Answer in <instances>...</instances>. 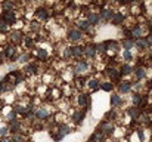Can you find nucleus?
I'll use <instances>...</instances> for the list:
<instances>
[{"mask_svg": "<svg viewBox=\"0 0 152 142\" xmlns=\"http://www.w3.org/2000/svg\"><path fill=\"white\" fill-rule=\"evenodd\" d=\"M19 127H21V124H19V121H18V120H14V121H11V123H9V130H12L14 133H18Z\"/></svg>", "mask_w": 152, "mask_h": 142, "instance_id": "ddd939ff", "label": "nucleus"}, {"mask_svg": "<svg viewBox=\"0 0 152 142\" xmlns=\"http://www.w3.org/2000/svg\"><path fill=\"white\" fill-rule=\"evenodd\" d=\"M111 117H115V112H114V110H112V111H109V112L106 114V118H111Z\"/></svg>", "mask_w": 152, "mask_h": 142, "instance_id": "79ce46f5", "label": "nucleus"}, {"mask_svg": "<svg viewBox=\"0 0 152 142\" xmlns=\"http://www.w3.org/2000/svg\"><path fill=\"white\" fill-rule=\"evenodd\" d=\"M130 87H131L130 81H123V83L120 84V92H121V93H124V92H128V90H130Z\"/></svg>", "mask_w": 152, "mask_h": 142, "instance_id": "4be33fe9", "label": "nucleus"}, {"mask_svg": "<svg viewBox=\"0 0 152 142\" xmlns=\"http://www.w3.org/2000/svg\"><path fill=\"white\" fill-rule=\"evenodd\" d=\"M139 118H140V121H143V123H149L148 114H142V115H139Z\"/></svg>", "mask_w": 152, "mask_h": 142, "instance_id": "e433bc0d", "label": "nucleus"}, {"mask_svg": "<svg viewBox=\"0 0 152 142\" xmlns=\"http://www.w3.org/2000/svg\"><path fill=\"white\" fill-rule=\"evenodd\" d=\"M90 141H92V142H102V141H103V133H102V132L93 133L92 138H90Z\"/></svg>", "mask_w": 152, "mask_h": 142, "instance_id": "f3484780", "label": "nucleus"}, {"mask_svg": "<svg viewBox=\"0 0 152 142\" xmlns=\"http://www.w3.org/2000/svg\"><path fill=\"white\" fill-rule=\"evenodd\" d=\"M70 132H71L70 126H67V124H61V126H59V133H58V135L64 138V136H67Z\"/></svg>", "mask_w": 152, "mask_h": 142, "instance_id": "1a4fd4ad", "label": "nucleus"}, {"mask_svg": "<svg viewBox=\"0 0 152 142\" xmlns=\"http://www.w3.org/2000/svg\"><path fill=\"white\" fill-rule=\"evenodd\" d=\"M83 52H84V49L80 48V46H72V48H71V55L75 56V58H80V56L83 55Z\"/></svg>", "mask_w": 152, "mask_h": 142, "instance_id": "6e6552de", "label": "nucleus"}, {"mask_svg": "<svg viewBox=\"0 0 152 142\" xmlns=\"http://www.w3.org/2000/svg\"><path fill=\"white\" fill-rule=\"evenodd\" d=\"M137 135H139V138H140V141H143V132H142L140 129H137Z\"/></svg>", "mask_w": 152, "mask_h": 142, "instance_id": "c03bdc74", "label": "nucleus"}, {"mask_svg": "<svg viewBox=\"0 0 152 142\" xmlns=\"http://www.w3.org/2000/svg\"><path fill=\"white\" fill-rule=\"evenodd\" d=\"M136 77H137L139 80H140V79H143V77H145V70H143V68H140V67H139V68H136Z\"/></svg>", "mask_w": 152, "mask_h": 142, "instance_id": "c85d7f7f", "label": "nucleus"}, {"mask_svg": "<svg viewBox=\"0 0 152 142\" xmlns=\"http://www.w3.org/2000/svg\"><path fill=\"white\" fill-rule=\"evenodd\" d=\"M84 53H86L89 58H95V55H96V49H95V46H87V48L84 49Z\"/></svg>", "mask_w": 152, "mask_h": 142, "instance_id": "6ab92c4d", "label": "nucleus"}, {"mask_svg": "<svg viewBox=\"0 0 152 142\" xmlns=\"http://www.w3.org/2000/svg\"><path fill=\"white\" fill-rule=\"evenodd\" d=\"M77 27H78V31H80V30L84 31V30H89L90 24H89L87 21H78V22H77Z\"/></svg>", "mask_w": 152, "mask_h": 142, "instance_id": "5701e85b", "label": "nucleus"}, {"mask_svg": "<svg viewBox=\"0 0 152 142\" xmlns=\"http://www.w3.org/2000/svg\"><path fill=\"white\" fill-rule=\"evenodd\" d=\"M99 132H102V133H112L114 132V124H111L109 121H102L100 124H99Z\"/></svg>", "mask_w": 152, "mask_h": 142, "instance_id": "f03ea898", "label": "nucleus"}, {"mask_svg": "<svg viewBox=\"0 0 152 142\" xmlns=\"http://www.w3.org/2000/svg\"><path fill=\"white\" fill-rule=\"evenodd\" d=\"M3 90V81H0V92Z\"/></svg>", "mask_w": 152, "mask_h": 142, "instance_id": "09e8293b", "label": "nucleus"}, {"mask_svg": "<svg viewBox=\"0 0 152 142\" xmlns=\"http://www.w3.org/2000/svg\"><path fill=\"white\" fill-rule=\"evenodd\" d=\"M83 117H84V111L75 112V114H74V121H75V123H81V121H83Z\"/></svg>", "mask_w": 152, "mask_h": 142, "instance_id": "393cba45", "label": "nucleus"}, {"mask_svg": "<svg viewBox=\"0 0 152 142\" xmlns=\"http://www.w3.org/2000/svg\"><path fill=\"white\" fill-rule=\"evenodd\" d=\"M14 142H24V136H21L19 133L14 135Z\"/></svg>", "mask_w": 152, "mask_h": 142, "instance_id": "f704fd0d", "label": "nucleus"}, {"mask_svg": "<svg viewBox=\"0 0 152 142\" xmlns=\"http://www.w3.org/2000/svg\"><path fill=\"white\" fill-rule=\"evenodd\" d=\"M102 89H103L105 92L112 90V83H108V81H106V83H103V84H102Z\"/></svg>", "mask_w": 152, "mask_h": 142, "instance_id": "473e14b6", "label": "nucleus"}, {"mask_svg": "<svg viewBox=\"0 0 152 142\" xmlns=\"http://www.w3.org/2000/svg\"><path fill=\"white\" fill-rule=\"evenodd\" d=\"M128 114H130L133 118H137V117H139V110H137V107L130 108V110H128Z\"/></svg>", "mask_w": 152, "mask_h": 142, "instance_id": "bb28decb", "label": "nucleus"}, {"mask_svg": "<svg viewBox=\"0 0 152 142\" xmlns=\"http://www.w3.org/2000/svg\"><path fill=\"white\" fill-rule=\"evenodd\" d=\"M123 21H124V15H123V14L117 12V14L112 15V22H114V25H121Z\"/></svg>", "mask_w": 152, "mask_h": 142, "instance_id": "39448f33", "label": "nucleus"}, {"mask_svg": "<svg viewBox=\"0 0 152 142\" xmlns=\"http://www.w3.org/2000/svg\"><path fill=\"white\" fill-rule=\"evenodd\" d=\"M37 55H39L40 59H46V58H47V52H46L44 49H39V50H37Z\"/></svg>", "mask_w": 152, "mask_h": 142, "instance_id": "c756f323", "label": "nucleus"}, {"mask_svg": "<svg viewBox=\"0 0 152 142\" xmlns=\"http://www.w3.org/2000/svg\"><path fill=\"white\" fill-rule=\"evenodd\" d=\"M86 70H87V62H84V61L78 62L77 67H75V71H77V73H83V71H86Z\"/></svg>", "mask_w": 152, "mask_h": 142, "instance_id": "412c9836", "label": "nucleus"}, {"mask_svg": "<svg viewBox=\"0 0 152 142\" xmlns=\"http://www.w3.org/2000/svg\"><path fill=\"white\" fill-rule=\"evenodd\" d=\"M2 21H5L8 25H14L15 22H16V18H15V14L12 12V11H3V14H2V18H0Z\"/></svg>", "mask_w": 152, "mask_h": 142, "instance_id": "f257e3e1", "label": "nucleus"}, {"mask_svg": "<svg viewBox=\"0 0 152 142\" xmlns=\"http://www.w3.org/2000/svg\"><path fill=\"white\" fill-rule=\"evenodd\" d=\"M134 45H136L139 49H146V48H148V42H146L145 39H136Z\"/></svg>", "mask_w": 152, "mask_h": 142, "instance_id": "a211bd4d", "label": "nucleus"}, {"mask_svg": "<svg viewBox=\"0 0 152 142\" xmlns=\"http://www.w3.org/2000/svg\"><path fill=\"white\" fill-rule=\"evenodd\" d=\"M33 110V107H24V105H18V107H15V112H22V114H27V112H30Z\"/></svg>", "mask_w": 152, "mask_h": 142, "instance_id": "f8f14e48", "label": "nucleus"}, {"mask_svg": "<svg viewBox=\"0 0 152 142\" xmlns=\"http://www.w3.org/2000/svg\"><path fill=\"white\" fill-rule=\"evenodd\" d=\"M112 15H114V12H111L109 9H103L99 17H100L102 19H106V21H108V19H112Z\"/></svg>", "mask_w": 152, "mask_h": 142, "instance_id": "9d476101", "label": "nucleus"}, {"mask_svg": "<svg viewBox=\"0 0 152 142\" xmlns=\"http://www.w3.org/2000/svg\"><path fill=\"white\" fill-rule=\"evenodd\" d=\"M8 132H9V127H2V129H0V135H2V136H6Z\"/></svg>", "mask_w": 152, "mask_h": 142, "instance_id": "58836bf2", "label": "nucleus"}, {"mask_svg": "<svg viewBox=\"0 0 152 142\" xmlns=\"http://www.w3.org/2000/svg\"><path fill=\"white\" fill-rule=\"evenodd\" d=\"M87 104H89V98H87V95H84V93L78 95V105H80V107H86Z\"/></svg>", "mask_w": 152, "mask_h": 142, "instance_id": "2eb2a0df", "label": "nucleus"}, {"mask_svg": "<svg viewBox=\"0 0 152 142\" xmlns=\"http://www.w3.org/2000/svg\"><path fill=\"white\" fill-rule=\"evenodd\" d=\"M15 115H16V112H15V111H11V112L6 115L8 121H9V123H11V121H14V120H15Z\"/></svg>", "mask_w": 152, "mask_h": 142, "instance_id": "72a5a7b5", "label": "nucleus"}, {"mask_svg": "<svg viewBox=\"0 0 152 142\" xmlns=\"http://www.w3.org/2000/svg\"><path fill=\"white\" fill-rule=\"evenodd\" d=\"M3 55H5V56H8V58H14V56H15V48H14L12 45H8V46L5 48Z\"/></svg>", "mask_w": 152, "mask_h": 142, "instance_id": "0eeeda50", "label": "nucleus"}, {"mask_svg": "<svg viewBox=\"0 0 152 142\" xmlns=\"http://www.w3.org/2000/svg\"><path fill=\"white\" fill-rule=\"evenodd\" d=\"M37 17H39L40 19H46V18H47V11H46V9H39V11H37Z\"/></svg>", "mask_w": 152, "mask_h": 142, "instance_id": "a878e982", "label": "nucleus"}, {"mask_svg": "<svg viewBox=\"0 0 152 142\" xmlns=\"http://www.w3.org/2000/svg\"><path fill=\"white\" fill-rule=\"evenodd\" d=\"M25 43H27V46H28V48H30V46L33 45V42H31V39H27V40H25Z\"/></svg>", "mask_w": 152, "mask_h": 142, "instance_id": "a18cd8bd", "label": "nucleus"}, {"mask_svg": "<svg viewBox=\"0 0 152 142\" xmlns=\"http://www.w3.org/2000/svg\"><path fill=\"white\" fill-rule=\"evenodd\" d=\"M133 71V68L130 67V65H124L123 68H121V74H130Z\"/></svg>", "mask_w": 152, "mask_h": 142, "instance_id": "7c9ffc66", "label": "nucleus"}, {"mask_svg": "<svg viewBox=\"0 0 152 142\" xmlns=\"http://www.w3.org/2000/svg\"><path fill=\"white\" fill-rule=\"evenodd\" d=\"M3 56H5L3 53H0V64H2V62H3Z\"/></svg>", "mask_w": 152, "mask_h": 142, "instance_id": "de8ad7c7", "label": "nucleus"}, {"mask_svg": "<svg viewBox=\"0 0 152 142\" xmlns=\"http://www.w3.org/2000/svg\"><path fill=\"white\" fill-rule=\"evenodd\" d=\"M133 104H134V107H140V105H143V99H142V95H133Z\"/></svg>", "mask_w": 152, "mask_h": 142, "instance_id": "aec40b11", "label": "nucleus"}, {"mask_svg": "<svg viewBox=\"0 0 152 142\" xmlns=\"http://www.w3.org/2000/svg\"><path fill=\"white\" fill-rule=\"evenodd\" d=\"M28 58H30L28 55H21L18 61H19V62H27V61H28Z\"/></svg>", "mask_w": 152, "mask_h": 142, "instance_id": "ea45409f", "label": "nucleus"}, {"mask_svg": "<svg viewBox=\"0 0 152 142\" xmlns=\"http://www.w3.org/2000/svg\"><path fill=\"white\" fill-rule=\"evenodd\" d=\"M99 21H100V17H99V15L92 14V12L87 15V22H89L90 25H98V24H99Z\"/></svg>", "mask_w": 152, "mask_h": 142, "instance_id": "20e7f679", "label": "nucleus"}, {"mask_svg": "<svg viewBox=\"0 0 152 142\" xmlns=\"http://www.w3.org/2000/svg\"><path fill=\"white\" fill-rule=\"evenodd\" d=\"M22 33L21 31H14V33H11V40L14 42V43H21V40H22Z\"/></svg>", "mask_w": 152, "mask_h": 142, "instance_id": "423d86ee", "label": "nucleus"}, {"mask_svg": "<svg viewBox=\"0 0 152 142\" xmlns=\"http://www.w3.org/2000/svg\"><path fill=\"white\" fill-rule=\"evenodd\" d=\"M89 86H90V89H96V87L99 86V81H98V80H90V81H89Z\"/></svg>", "mask_w": 152, "mask_h": 142, "instance_id": "c9c22d12", "label": "nucleus"}, {"mask_svg": "<svg viewBox=\"0 0 152 142\" xmlns=\"http://www.w3.org/2000/svg\"><path fill=\"white\" fill-rule=\"evenodd\" d=\"M124 59H125V61H130V59H131V53H130V52H124Z\"/></svg>", "mask_w": 152, "mask_h": 142, "instance_id": "a19ab883", "label": "nucleus"}, {"mask_svg": "<svg viewBox=\"0 0 152 142\" xmlns=\"http://www.w3.org/2000/svg\"><path fill=\"white\" fill-rule=\"evenodd\" d=\"M8 28H9V25L5 21L0 19V33H8Z\"/></svg>", "mask_w": 152, "mask_h": 142, "instance_id": "cd10ccee", "label": "nucleus"}, {"mask_svg": "<svg viewBox=\"0 0 152 142\" xmlns=\"http://www.w3.org/2000/svg\"><path fill=\"white\" fill-rule=\"evenodd\" d=\"M70 56H71V48L65 50V58H70Z\"/></svg>", "mask_w": 152, "mask_h": 142, "instance_id": "37998d69", "label": "nucleus"}, {"mask_svg": "<svg viewBox=\"0 0 152 142\" xmlns=\"http://www.w3.org/2000/svg\"><path fill=\"white\" fill-rule=\"evenodd\" d=\"M145 40L148 42V45H149V43H152V34H151V36H149L148 39H145Z\"/></svg>", "mask_w": 152, "mask_h": 142, "instance_id": "49530a36", "label": "nucleus"}, {"mask_svg": "<svg viewBox=\"0 0 152 142\" xmlns=\"http://www.w3.org/2000/svg\"><path fill=\"white\" fill-rule=\"evenodd\" d=\"M134 46V42L131 40V39H125L124 42H123V48L125 49V52H130V49Z\"/></svg>", "mask_w": 152, "mask_h": 142, "instance_id": "4468645a", "label": "nucleus"}, {"mask_svg": "<svg viewBox=\"0 0 152 142\" xmlns=\"http://www.w3.org/2000/svg\"><path fill=\"white\" fill-rule=\"evenodd\" d=\"M36 115H37V118H40V120H46V118L49 117V112H47L44 108H40V110L36 112Z\"/></svg>", "mask_w": 152, "mask_h": 142, "instance_id": "dca6fc26", "label": "nucleus"}, {"mask_svg": "<svg viewBox=\"0 0 152 142\" xmlns=\"http://www.w3.org/2000/svg\"><path fill=\"white\" fill-rule=\"evenodd\" d=\"M3 9L9 12L11 9H14V3H11V2H5V3H3Z\"/></svg>", "mask_w": 152, "mask_h": 142, "instance_id": "2f4dec72", "label": "nucleus"}, {"mask_svg": "<svg viewBox=\"0 0 152 142\" xmlns=\"http://www.w3.org/2000/svg\"><path fill=\"white\" fill-rule=\"evenodd\" d=\"M130 34L134 39H142V28L140 27H133V30L130 31Z\"/></svg>", "mask_w": 152, "mask_h": 142, "instance_id": "9b49d317", "label": "nucleus"}, {"mask_svg": "<svg viewBox=\"0 0 152 142\" xmlns=\"http://www.w3.org/2000/svg\"><path fill=\"white\" fill-rule=\"evenodd\" d=\"M81 39V31H78V30H71L70 33H68V40H71V42H78Z\"/></svg>", "mask_w": 152, "mask_h": 142, "instance_id": "7ed1b4c3", "label": "nucleus"}, {"mask_svg": "<svg viewBox=\"0 0 152 142\" xmlns=\"http://www.w3.org/2000/svg\"><path fill=\"white\" fill-rule=\"evenodd\" d=\"M111 104H112L114 107L121 105V98H120L118 95H112V96H111Z\"/></svg>", "mask_w": 152, "mask_h": 142, "instance_id": "b1692460", "label": "nucleus"}, {"mask_svg": "<svg viewBox=\"0 0 152 142\" xmlns=\"http://www.w3.org/2000/svg\"><path fill=\"white\" fill-rule=\"evenodd\" d=\"M27 71L31 73V74H34L36 73V65H27Z\"/></svg>", "mask_w": 152, "mask_h": 142, "instance_id": "4c0bfd02", "label": "nucleus"}]
</instances>
